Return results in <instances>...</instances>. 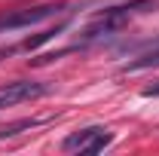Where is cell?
<instances>
[{
  "instance_id": "cell-5",
  "label": "cell",
  "mask_w": 159,
  "mask_h": 156,
  "mask_svg": "<svg viewBox=\"0 0 159 156\" xmlns=\"http://www.w3.org/2000/svg\"><path fill=\"white\" fill-rule=\"evenodd\" d=\"M43 119H21V122H16V126H6L3 132H0V138H12V135H19L21 129H34V126H40Z\"/></svg>"
},
{
  "instance_id": "cell-1",
  "label": "cell",
  "mask_w": 159,
  "mask_h": 156,
  "mask_svg": "<svg viewBox=\"0 0 159 156\" xmlns=\"http://www.w3.org/2000/svg\"><path fill=\"white\" fill-rule=\"evenodd\" d=\"M64 12V3H43V6H28V9H16L9 16H0V31H19V28H31L40 25L43 19H52Z\"/></svg>"
},
{
  "instance_id": "cell-6",
  "label": "cell",
  "mask_w": 159,
  "mask_h": 156,
  "mask_svg": "<svg viewBox=\"0 0 159 156\" xmlns=\"http://www.w3.org/2000/svg\"><path fill=\"white\" fill-rule=\"evenodd\" d=\"M144 95H147V98L159 95V80H156V86H147V89H144Z\"/></svg>"
},
{
  "instance_id": "cell-4",
  "label": "cell",
  "mask_w": 159,
  "mask_h": 156,
  "mask_svg": "<svg viewBox=\"0 0 159 156\" xmlns=\"http://www.w3.org/2000/svg\"><path fill=\"white\" fill-rule=\"evenodd\" d=\"M64 28H67V21H58L55 28H49V31H40V34H34V37H28V40H25V46H21V49H28V52H31V49H40L43 43H49L52 37H58V34L64 31Z\"/></svg>"
},
{
  "instance_id": "cell-3",
  "label": "cell",
  "mask_w": 159,
  "mask_h": 156,
  "mask_svg": "<svg viewBox=\"0 0 159 156\" xmlns=\"http://www.w3.org/2000/svg\"><path fill=\"white\" fill-rule=\"evenodd\" d=\"M49 92L43 83H31V80H16V83H6L0 86V110L3 107H16L21 101H34V98H43Z\"/></svg>"
},
{
  "instance_id": "cell-2",
  "label": "cell",
  "mask_w": 159,
  "mask_h": 156,
  "mask_svg": "<svg viewBox=\"0 0 159 156\" xmlns=\"http://www.w3.org/2000/svg\"><path fill=\"white\" fill-rule=\"evenodd\" d=\"M110 132L104 126H89V129H80L74 135L64 138V150H80V153H101L107 144H110Z\"/></svg>"
}]
</instances>
